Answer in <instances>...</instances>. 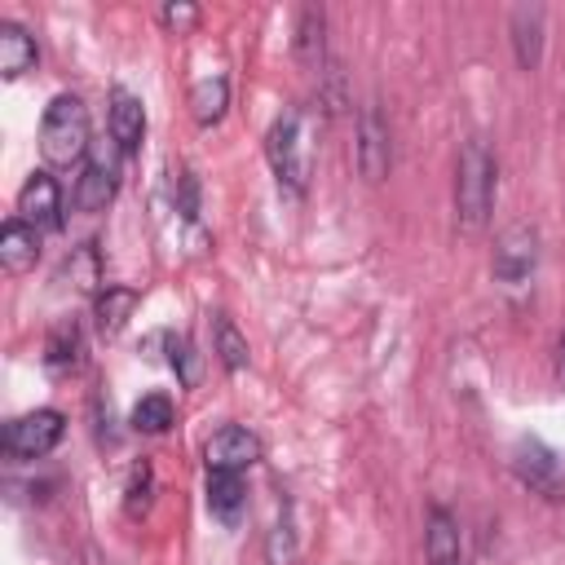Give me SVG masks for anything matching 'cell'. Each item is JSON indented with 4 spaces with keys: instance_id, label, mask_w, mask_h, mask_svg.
<instances>
[{
    "instance_id": "14",
    "label": "cell",
    "mask_w": 565,
    "mask_h": 565,
    "mask_svg": "<svg viewBox=\"0 0 565 565\" xmlns=\"http://www.w3.org/2000/svg\"><path fill=\"white\" fill-rule=\"evenodd\" d=\"M35 256H40V230L26 225L22 216H9L0 225V265L9 274H26L35 265Z\"/></svg>"
},
{
    "instance_id": "19",
    "label": "cell",
    "mask_w": 565,
    "mask_h": 565,
    "mask_svg": "<svg viewBox=\"0 0 565 565\" xmlns=\"http://www.w3.org/2000/svg\"><path fill=\"white\" fill-rule=\"evenodd\" d=\"M225 106H230V84H225L221 75H207V79L194 84L190 110H194V124H199V128L221 124V119H225Z\"/></svg>"
},
{
    "instance_id": "24",
    "label": "cell",
    "mask_w": 565,
    "mask_h": 565,
    "mask_svg": "<svg viewBox=\"0 0 565 565\" xmlns=\"http://www.w3.org/2000/svg\"><path fill=\"white\" fill-rule=\"evenodd\" d=\"M265 561H269V565H291V561H296V525H291L287 512L274 521V530H269V539H265Z\"/></svg>"
},
{
    "instance_id": "6",
    "label": "cell",
    "mask_w": 565,
    "mask_h": 565,
    "mask_svg": "<svg viewBox=\"0 0 565 565\" xmlns=\"http://www.w3.org/2000/svg\"><path fill=\"white\" fill-rule=\"evenodd\" d=\"M494 278L503 287H521L530 282L534 265H539V234L530 225H508L499 238H494Z\"/></svg>"
},
{
    "instance_id": "23",
    "label": "cell",
    "mask_w": 565,
    "mask_h": 565,
    "mask_svg": "<svg viewBox=\"0 0 565 565\" xmlns=\"http://www.w3.org/2000/svg\"><path fill=\"white\" fill-rule=\"evenodd\" d=\"M62 274L75 282V291H102V287H106V282H102V265H97V252H93V243L75 247V252L66 256Z\"/></svg>"
},
{
    "instance_id": "1",
    "label": "cell",
    "mask_w": 565,
    "mask_h": 565,
    "mask_svg": "<svg viewBox=\"0 0 565 565\" xmlns=\"http://www.w3.org/2000/svg\"><path fill=\"white\" fill-rule=\"evenodd\" d=\"M265 159L278 177V185L287 194H305L309 190V172H313V128H309V115L300 106H287L269 132H265Z\"/></svg>"
},
{
    "instance_id": "2",
    "label": "cell",
    "mask_w": 565,
    "mask_h": 565,
    "mask_svg": "<svg viewBox=\"0 0 565 565\" xmlns=\"http://www.w3.org/2000/svg\"><path fill=\"white\" fill-rule=\"evenodd\" d=\"M494 190H499V163L494 150L472 137L459 150V168H455V221L463 234H477L490 221L494 207Z\"/></svg>"
},
{
    "instance_id": "21",
    "label": "cell",
    "mask_w": 565,
    "mask_h": 565,
    "mask_svg": "<svg viewBox=\"0 0 565 565\" xmlns=\"http://www.w3.org/2000/svg\"><path fill=\"white\" fill-rule=\"evenodd\" d=\"M75 362H79V331H75V322H62V327H53L49 340H44V366H49L53 375H66Z\"/></svg>"
},
{
    "instance_id": "18",
    "label": "cell",
    "mask_w": 565,
    "mask_h": 565,
    "mask_svg": "<svg viewBox=\"0 0 565 565\" xmlns=\"http://www.w3.org/2000/svg\"><path fill=\"white\" fill-rule=\"evenodd\" d=\"M132 309H137V291H132V287H102L97 300H93L97 331H102V335H119L124 322L132 318Z\"/></svg>"
},
{
    "instance_id": "11",
    "label": "cell",
    "mask_w": 565,
    "mask_h": 565,
    "mask_svg": "<svg viewBox=\"0 0 565 565\" xmlns=\"http://www.w3.org/2000/svg\"><path fill=\"white\" fill-rule=\"evenodd\" d=\"M115 185H119L115 163L102 159V154H93V159L79 163V177H75V190H71V207L93 216V212H102L115 199Z\"/></svg>"
},
{
    "instance_id": "4",
    "label": "cell",
    "mask_w": 565,
    "mask_h": 565,
    "mask_svg": "<svg viewBox=\"0 0 565 565\" xmlns=\"http://www.w3.org/2000/svg\"><path fill=\"white\" fill-rule=\"evenodd\" d=\"M62 433H66V415L53 406H40V411H26L4 424L0 450H4V459H44L62 441Z\"/></svg>"
},
{
    "instance_id": "7",
    "label": "cell",
    "mask_w": 565,
    "mask_h": 565,
    "mask_svg": "<svg viewBox=\"0 0 565 565\" xmlns=\"http://www.w3.org/2000/svg\"><path fill=\"white\" fill-rule=\"evenodd\" d=\"M512 472L525 490L543 494V499H556L561 494V459L539 441V437H521L516 450H512Z\"/></svg>"
},
{
    "instance_id": "29",
    "label": "cell",
    "mask_w": 565,
    "mask_h": 565,
    "mask_svg": "<svg viewBox=\"0 0 565 565\" xmlns=\"http://www.w3.org/2000/svg\"><path fill=\"white\" fill-rule=\"evenodd\" d=\"M556 380H561V388H565V335L556 340Z\"/></svg>"
},
{
    "instance_id": "16",
    "label": "cell",
    "mask_w": 565,
    "mask_h": 565,
    "mask_svg": "<svg viewBox=\"0 0 565 565\" xmlns=\"http://www.w3.org/2000/svg\"><path fill=\"white\" fill-rule=\"evenodd\" d=\"M243 508H247L243 472H207V512H212L221 525H238Z\"/></svg>"
},
{
    "instance_id": "20",
    "label": "cell",
    "mask_w": 565,
    "mask_h": 565,
    "mask_svg": "<svg viewBox=\"0 0 565 565\" xmlns=\"http://www.w3.org/2000/svg\"><path fill=\"white\" fill-rule=\"evenodd\" d=\"M212 353H216V362H221L230 375H238V371L247 366V340H243V331L234 327L230 313H216V318H212Z\"/></svg>"
},
{
    "instance_id": "8",
    "label": "cell",
    "mask_w": 565,
    "mask_h": 565,
    "mask_svg": "<svg viewBox=\"0 0 565 565\" xmlns=\"http://www.w3.org/2000/svg\"><path fill=\"white\" fill-rule=\"evenodd\" d=\"M256 459H260V437L247 433L243 424L216 428V433L207 437V446H203L207 472H243V468H252Z\"/></svg>"
},
{
    "instance_id": "5",
    "label": "cell",
    "mask_w": 565,
    "mask_h": 565,
    "mask_svg": "<svg viewBox=\"0 0 565 565\" xmlns=\"http://www.w3.org/2000/svg\"><path fill=\"white\" fill-rule=\"evenodd\" d=\"M353 159H358V172L366 181H384L388 168H393V137H388V119L380 115L375 102L362 106L358 115V146H353Z\"/></svg>"
},
{
    "instance_id": "3",
    "label": "cell",
    "mask_w": 565,
    "mask_h": 565,
    "mask_svg": "<svg viewBox=\"0 0 565 565\" xmlns=\"http://www.w3.org/2000/svg\"><path fill=\"white\" fill-rule=\"evenodd\" d=\"M88 106L75 93H57L40 115V154L49 168H75L88 159Z\"/></svg>"
},
{
    "instance_id": "10",
    "label": "cell",
    "mask_w": 565,
    "mask_h": 565,
    "mask_svg": "<svg viewBox=\"0 0 565 565\" xmlns=\"http://www.w3.org/2000/svg\"><path fill=\"white\" fill-rule=\"evenodd\" d=\"M106 124H110V141L119 154H137L141 150V137H146V106L141 97H132L128 88H110V110H106Z\"/></svg>"
},
{
    "instance_id": "27",
    "label": "cell",
    "mask_w": 565,
    "mask_h": 565,
    "mask_svg": "<svg viewBox=\"0 0 565 565\" xmlns=\"http://www.w3.org/2000/svg\"><path fill=\"white\" fill-rule=\"evenodd\" d=\"M159 22L172 31V35H190L199 26V9L194 4H163L159 9Z\"/></svg>"
},
{
    "instance_id": "12",
    "label": "cell",
    "mask_w": 565,
    "mask_h": 565,
    "mask_svg": "<svg viewBox=\"0 0 565 565\" xmlns=\"http://www.w3.org/2000/svg\"><path fill=\"white\" fill-rule=\"evenodd\" d=\"M512 53L521 71H539L543 62V9L539 4H516L512 9Z\"/></svg>"
},
{
    "instance_id": "9",
    "label": "cell",
    "mask_w": 565,
    "mask_h": 565,
    "mask_svg": "<svg viewBox=\"0 0 565 565\" xmlns=\"http://www.w3.org/2000/svg\"><path fill=\"white\" fill-rule=\"evenodd\" d=\"M18 216L40 234L62 230V185L49 172H31L26 185L18 190Z\"/></svg>"
},
{
    "instance_id": "22",
    "label": "cell",
    "mask_w": 565,
    "mask_h": 565,
    "mask_svg": "<svg viewBox=\"0 0 565 565\" xmlns=\"http://www.w3.org/2000/svg\"><path fill=\"white\" fill-rule=\"evenodd\" d=\"M132 428L137 433H150V437H159V433H168L172 428V419H177V411H172V397L168 393H146L137 406H132Z\"/></svg>"
},
{
    "instance_id": "28",
    "label": "cell",
    "mask_w": 565,
    "mask_h": 565,
    "mask_svg": "<svg viewBox=\"0 0 565 565\" xmlns=\"http://www.w3.org/2000/svg\"><path fill=\"white\" fill-rule=\"evenodd\" d=\"M177 207H181V216H185V221H194V216H199V185H194V177H190V172H177Z\"/></svg>"
},
{
    "instance_id": "26",
    "label": "cell",
    "mask_w": 565,
    "mask_h": 565,
    "mask_svg": "<svg viewBox=\"0 0 565 565\" xmlns=\"http://www.w3.org/2000/svg\"><path fill=\"white\" fill-rule=\"evenodd\" d=\"M150 490H154L150 463H137V468H132V481H128V516H141V512L150 508Z\"/></svg>"
},
{
    "instance_id": "25",
    "label": "cell",
    "mask_w": 565,
    "mask_h": 565,
    "mask_svg": "<svg viewBox=\"0 0 565 565\" xmlns=\"http://www.w3.org/2000/svg\"><path fill=\"white\" fill-rule=\"evenodd\" d=\"M168 362H172V371L181 375V384H194V380H199L194 349H190V340H185V335H168Z\"/></svg>"
},
{
    "instance_id": "17",
    "label": "cell",
    "mask_w": 565,
    "mask_h": 565,
    "mask_svg": "<svg viewBox=\"0 0 565 565\" xmlns=\"http://www.w3.org/2000/svg\"><path fill=\"white\" fill-rule=\"evenodd\" d=\"M296 57H300V66L305 71H327V18H322V9H300V18H296Z\"/></svg>"
},
{
    "instance_id": "15",
    "label": "cell",
    "mask_w": 565,
    "mask_h": 565,
    "mask_svg": "<svg viewBox=\"0 0 565 565\" xmlns=\"http://www.w3.org/2000/svg\"><path fill=\"white\" fill-rule=\"evenodd\" d=\"M35 62H40V49H35L31 31L4 18L0 22V75L4 79H22L26 71H35Z\"/></svg>"
},
{
    "instance_id": "13",
    "label": "cell",
    "mask_w": 565,
    "mask_h": 565,
    "mask_svg": "<svg viewBox=\"0 0 565 565\" xmlns=\"http://www.w3.org/2000/svg\"><path fill=\"white\" fill-rule=\"evenodd\" d=\"M424 552L428 565H463V543H459V525L446 508H428L424 516Z\"/></svg>"
}]
</instances>
